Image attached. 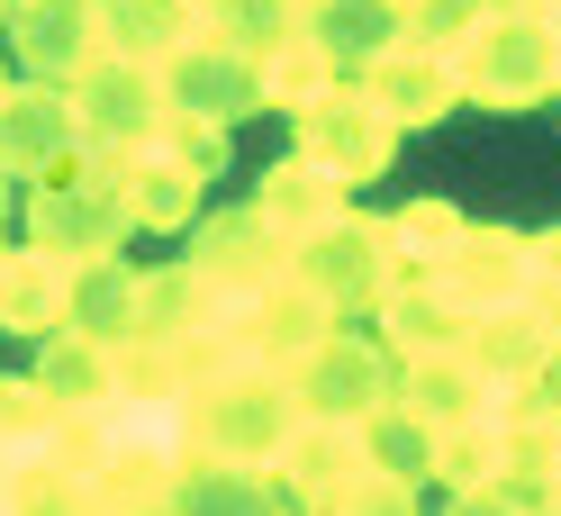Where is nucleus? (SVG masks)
<instances>
[{"mask_svg": "<svg viewBox=\"0 0 561 516\" xmlns=\"http://www.w3.org/2000/svg\"><path fill=\"white\" fill-rule=\"evenodd\" d=\"M299 426H308V408H299V390L280 381V371H227L218 390L191 399V444H199V462L280 471V454H290Z\"/></svg>", "mask_w": 561, "mask_h": 516, "instance_id": "nucleus-1", "label": "nucleus"}, {"mask_svg": "<svg viewBox=\"0 0 561 516\" xmlns=\"http://www.w3.org/2000/svg\"><path fill=\"white\" fill-rule=\"evenodd\" d=\"M73 118H82V163L118 172L127 154H146L154 136H163V118H172L163 73H154V64H136V55H100L91 73L73 82Z\"/></svg>", "mask_w": 561, "mask_h": 516, "instance_id": "nucleus-2", "label": "nucleus"}, {"mask_svg": "<svg viewBox=\"0 0 561 516\" xmlns=\"http://www.w3.org/2000/svg\"><path fill=\"white\" fill-rule=\"evenodd\" d=\"M290 282L327 308V318H371L380 299L399 290V272H390V227L363 218V209H344L327 236H308V245L290 254Z\"/></svg>", "mask_w": 561, "mask_h": 516, "instance_id": "nucleus-3", "label": "nucleus"}, {"mask_svg": "<svg viewBox=\"0 0 561 516\" xmlns=\"http://www.w3.org/2000/svg\"><path fill=\"white\" fill-rule=\"evenodd\" d=\"M290 136H299V163H318V172H335L344 191H363V182H380L390 172V154H399V118L380 110V100L363 91V82H335L327 100H308V110L290 118Z\"/></svg>", "mask_w": 561, "mask_h": 516, "instance_id": "nucleus-4", "label": "nucleus"}, {"mask_svg": "<svg viewBox=\"0 0 561 516\" xmlns=\"http://www.w3.org/2000/svg\"><path fill=\"white\" fill-rule=\"evenodd\" d=\"M462 64V100H480V110H535V100L561 91V37L543 19H480V37L453 55Z\"/></svg>", "mask_w": 561, "mask_h": 516, "instance_id": "nucleus-5", "label": "nucleus"}, {"mask_svg": "<svg viewBox=\"0 0 561 516\" xmlns=\"http://www.w3.org/2000/svg\"><path fill=\"white\" fill-rule=\"evenodd\" d=\"M127 236H136L127 199H118L110 172H91V163H73V172H55V182L27 191V245H46L64 263H110Z\"/></svg>", "mask_w": 561, "mask_h": 516, "instance_id": "nucleus-6", "label": "nucleus"}, {"mask_svg": "<svg viewBox=\"0 0 561 516\" xmlns=\"http://www.w3.org/2000/svg\"><path fill=\"white\" fill-rule=\"evenodd\" d=\"M290 390H299V408H308V417H354V426H371L380 408L399 399V363H390V344L327 326V335L299 354Z\"/></svg>", "mask_w": 561, "mask_h": 516, "instance_id": "nucleus-7", "label": "nucleus"}, {"mask_svg": "<svg viewBox=\"0 0 561 516\" xmlns=\"http://www.w3.org/2000/svg\"><path fill=\"white\" fill-rule=\"evenodd\" d=\"M327 326H335V318H327L299 282H272V290H254V299H227V318H218L236 371H280V381L299 371V354H308Z\"/></svg>", "mask_w": 561, "mask_h": 516, "instance_id": "nucleus-8", "label": "nucleus"}, {"mask_svg": "<svg viewBox=\"0 0 561 516\" xmlns=\"http://www.w3.org/2000/svg\"><path fill=\"white\" fill-rule=\"evenodd\" d=\"M82 163V118H73V91L55 82H10L0 91V172L10 182H55V172Z\"/></svg>", "mask_w": 561, "mask_h": 516, "instance_id": "nucleus-9", "label": "nucleus"}, {"mask_svg": "<svg viewBox=\"0 0 561 516\" xmlns=\"http://www.w3.org/2000/svg\"><path fill=\"white\" fill-rule=\"evenodd\" d=\"M0 37L19 46V73L27 82H55L73 91L100 55H110V27H100V0H19Z\"/></svg>", "mask_w": 561, "mask_h": 516, "instance_id": "nucleus-10", "label": "nucleus"}, {"mask_svg": "<svg viewBox=\"0 0 561 516\" xmlns=\"http://www.w3.org/2000/svg\"><path fill=\"white\" fill-rule=\"evenodd\" d=\"M453 354L480 371L489 399L516 390V381H543V371H552V308H535V299L480 308V318H462V344H453Z\"/></svg>", "mask_w": 561, "mask_h": 516, "instance_id": "nucleus-11", "label": "nucleus"}, {"mask_svg": "<svg viewBox=\"0 0 561 516\" xmlns=\"http://www.w3.org/2000/svg\"><path fill=\"white\" fill-rule=\"evenodd\" d=\"M163 100H172V118L236 127L244 110H263V64L208 37V46H191V55H172V64H163Z\"/></svg>", "mask_w": 561, "mask_h": 516, "instance_id": "nucleus-12", "label": "nucleus"}, {"mask_svg": "<svg viewBox=\"0 0 561 516\" xmlns=\"http://www.w3.org/2000/svg\"><path fill=\"white\" fill-rule=\"evenodd\" d=\"M363 91H371L399 127H435V118H453V110H462V64H453L444 46L399 37L390 55H371V64H363Z\"/></svg>", "mask_w": 561, "mask_h": 516, "instance_id": "nucleus-13", "label": "nucleus"}, {"mask_svg": "<svg viewBox=\"0 0 561 516\" xmlns=\"http://www.w3.org/2000/svg\"><path fill=\"white\" fill-rule=\"evenodd\" d=\"M191 263H199L227 299H254V290H272V282H290V245H280L254 209L199 218V227H191Z\"/></svg>", "mask_w": 561, "mask_h": 516, "instance_id": "nucleus-14", "label": "nucleus"}, {"mask_svg": "<svg viewBox=\"0 0 561 516\" xmlns=\"http://www.w3.org/2000/svg\"><path fill=\"white\" fill-rule=\"evenodd\" d=\"M435 290L462 308V318L525 299V236L516 227H462V236H453V254H444V272H435Z\"/></svg>", "mask_w": 561, "mask_h": 516, "instance_id": "nucleus-15", "label": "nucleus"}, {"mask_svg": "<svg viewBox=\"0 0 561 516\" xmlns=\"http://www.w3.org/2000/svg\"><path fill=\"white\" fill-rule=\"evenodd\" d=\"M280 480H290L299 507H327L335 490L371 480V426H354V417H308V426L290 435V454H280Z\"/></svg>", "mask_w": 561, "mask_h": 516, "instance_id": "nucleus-16", "label": "nucleus"}, {"mask_svg": "<svg viewBox=\"0 0 561 516\" xmlns=\"http://www.w3.org/2000/svg\"><path fill=\"white\" fill-rule=\"evenodd\" d=\"M244 209H254L272 236H280V245H308V236H327L344 209H354V199H344V182H335V172H318V163H299V154H280L272 172H263V191L254 199H244Z\"/></svg>", "mask_w": 561, "mask_h": 516, "instance_id": "nucleus-17", "label": "nucleus"}, {"mask_svg": "<svg viewBox=\"0 0 561 516\" xmlns=\"http://www.w3.org/2000/svg\"><path fill=\"white\" fill-rule=\"evenodd\" d=\"M73 282H82V263H64L46 245H0V326L10 335H55V326H73Z\"/></svg>", "mask_w": 561, "mask_h": 516, "instance_id": "nucleus-18", "label": "nucleus"}, {"mask_svg": "<svg viewBox=\"0 0 561 516\" xmlns=\"http://www.w3.org/2000/svg\"><path fill=\"white\" fill-rule=\"evenodd\" d=\"M91 172H100V163H91ZM110 182H118V199H127V218L146 227V236H182V227L199 218V172H191L182 154H172L163 136H154L146 154H127V163L110 172Z\"/></svg>", "mask_w": 561, "mask_h": 516, "instance_id": "nucleus-19", "label": "nucleus"}, {"mask_svg": "<svg viewBox=\"0 0 561 516\" xmlns=\"http://www.w3.org/2000/svg\"><path fill=\"white\" fill-rule=\"evenodd\" d=\"M100 27H110V55H136V64H163L208 46V0H100Z\"/></svg>", "mask_w": 561, "mask_h": 516, "instance_id": "nucleus-20", "label": "nucleus"}, {"mask_svg": "<svg viewBox=\"0 0 561 516\" xmlns=\"http://www.w3.org/2000/svg\"><path fill=\"white\" fill-rule=\"evenodd\" d=\"M172 507L182 516H308L280 471H244V462H191L172 480Z\"/></svg>", "mask_w": 561, "mask_h": 516, "instance_id": "nucleus-21", "label": "nucleus"}, {"mask_svg": "<svg viewBox=\"0 0 561 516\" xmlns=\"http://www.w3.org/2000/svg\"><path fill=\"white\" fill-rule=\"evenodd\" d=\"M37 390L55 408H110L118 399V344L110 335H82V326L37 335Z\"/></svg>", "mask_w": 561, "mask_h": 516, "instance_id": "nucleus-22", "label": "nucleus"}, {"mask_svg": "<svg viewBox=\"0 0 561 516\" xmlns=\"http://www.w3.org/2000/svg\"><path fill=\"white\" fill-rule=\"evenodd\" d=\"M380 318V344H390V363H416V354H453L462 344V308H453L435 282H399L390 299L371 308Z\"/></svg>", "mask_w": 561, "mask_h": 516, "instance_id": "nucleus-23", "label": "nucleus"}, {"mask_svg": "<svg viewBox=\"0 0 561 516\" xmlns=\"http://www.w3.org/2000/svg\"><path fill=\"white\" fill-rule=\"evenodd\" d=\"M218 318H227V290L199 263L146 272V318H136V335H218Z\"/></svg>", "mask_w": 561, "mask_h": 516, "instance_id": "nucleus-24", "label": "nucleus"}, {"mask_svg": "<svg viewBox=\"0 0 561 516\" xmlns=\"http://www.w3.org/2000/svg\"><path fill=\"white\" fill-rule=\"evenodd\" d=\"M408 37L390 0H308V46H327L335 64H371Z\"/></svg>", "mask_w": 561, "mask_h": 516, "instance_id": "nucleus-25", "label": "nucleus"}, {"mask_svg": "<svg viewBox=\"0 0 561 516\" xmlns=\"http://www.w3.org/2000/svg\"><path fill=\"white\" fill-rule=\"evenodd\" d=\"M399 408H416L435 426H462V417L489 408V390H480V371L462 354H416V363H399Z\"/></svg>", "mask_w": 561, "mask_h": 516, "instance_id": "nucleus-26", "label": "nucleus"}, {"mask_svg": "<svg viewBox=\"0 0 561 516\" xmlns=\"http://www.w3.org/2000/svg\"><path fill=\"white\" fill-rule=\"evenodd\" d=\"M380 227H390V272L399 282H435L444 254H453V236H462L471 218L453 209V199H408V209H390Z\"/></svg>", "mask_w": 561, "mask_h": 516, "instance_id": "nucleus-27", "label": "nucleus"}, {"mask_svg": "<svg viewBox=\"0 0 561 516\" xmlns=\"http://www.w3.org/2000/svg\"><path fill=\"white\" fill-rule=\"evenodd\" d=\"M136 318H146V272L136 263H82V282H73V326L82 335H110V344H127L136 335Z\"/></svg>", "mask_w": 561, "mask_h": 516, "instance_id": "nucleus-28", "label": "nucleus"}, {"mask_svg": "<svg viewBox=\"0 0 561 516\" xmlns=\"http://www.w3.org/2000/svg\"><path fill=\"white\" fill-rule=\"evenodd\" d=\"M371 471H380V480H408V490H426V480L444 471V426L390 399V408L371 417Z\"/></svg>", "mask_w": 561, "mask_h": 516, "instance_id": "nucleus-29", "label": "nucleus"}, {"mask_svg": "<svg viewBox=\"0 0 561 516\" xmlns=\"http://www.w3.org/2000/svg\"><path fill=\"white\" fill-rule=\"evenodd\" d=\"M208 37L263 64V55L308 37V0H208Z\"/></svg>", "mask_w": 561, "mask_h": 516, "instance_id": "nucleus-30", "label": "nucleus"}, {"mask_svg": "<svg viewBox=\"0 0 561 516\" xmlns=\"http://www.w3.org/2000/svg\"><path fill=\"white\" fill-rule=\"evenodd\" d=\"M55 417L64 408L37 390V371H0V462H27L55 444Z\"/></svg>", "mask_w": 561, "mask_h": 516, "instance_id": "nucleus-31", "label": "nucleus"}, {"mask_svg": "<svg viewBox=\"0 0 561 516\" xmlns=\"http://www.w3.org/2000/svg\"><path fill=\"white\" fill-rule=\"evenodd\" d=\"M335 82H344V64H335L327 46H308V37L280 46V55H263V110H290V118H299L308 100H327Z\"/></svg>", "mask_w": 561, "mask_h": 516, "instance_id": "nucleus-32", "label": "nucleus"}, {"mask_svg": "<svg viewBox=\"0 0 561 516\" xmlns=\"http://www.w3.org/2000/svg\"><path fill=\"white\" fill-rule=\"evenodd\" d=\"M435 480H453V490H499V417H462V426H444V471Z\"/></svg>", "mask_w": 561, "mask_h": 516, "instance_id": "nucleus-33", "label": "nucleus"}, {"mask_svg": "<svg viewBox=\"0 0 561 516\" xmlns=\"http://www.w3.org/2000/svg\"><path fill=\"white\" fill-rule=\"evenodd\" d=\"M480 19H489V0H408V10H399L408 37L416 46H444V55H462L480 37Z\"/></svg>", "mask_w": 561, "mask_h": 516, "instance_id": "nucleus-34", "label": "nucleus"}, {"mask_svg": "<svg viewBox=\"0 0 561 516\" xmlns=\"http://www.w3.org/2000/svg\"><path fill=\"white\" fill-rule=\"evenodd\" d=\"M308 516H416V490H408V480H354V490H335L327 507H308Z\"/></svg>", "mask_w": 561, "mask_h": 516, "instance_id": "nucleus-35", "label": "nucleus"}, {"mask_svg": "<svg viewBox=\"0 0 561 516\" xmlns=\"http://www.w3.org/2000/svg\"><path fill=\"white\" fill-rule=\"evenodd\" d=\"M227 136H236V127H208V118H163V146L182 154L199 182H218V172H227Z\"/></svg>", "mask_w": 561, "mask_h": 516, "instance_id": "nucleus-36", "label": "nucleus"}, {"mask_svg": "<svg viewBox=\"0 0 561 516\" xmlns=\"http://www.w3.org/2000/svg\"><path fill=\"white\" fill-rule=\"evenodd\" d=\"M91 516H182L154 480H91Z\"/></svg>", "mask_w": 561, "mask_h": 516, "instance_id": "nucleus-37", "label": "nucleus"}, {"mask_svg": "<svg viewBox=\"0 0 561 516\" xmlns=\"http://www.w3.org/2000/svg\"><path fill=\"white\" fill-rule=\"evenodd\" d=\"M525 299H535V308H561V227L525 236Z\"/></svg>", "mask_w": 561, "mask_h": 516, "instance_id": "nucleus-38", "label": "nucleus"}, {"mask_svg": "<svg viewBox=\"0 0 561 516\" xmlns=\"http://www.w3.org/2000/svg\"><path fill=\"white\" fill-rule=\"evenodd\" d=\"M444 516H525V498H507V490H453Z\"/></svg>", "mask_w": 561, "mask_h": 516, "instance_id": "nucleus-39", "label": "nucleus"}, {"mask_svg": "<svg viewBox=\"0 0 561 516\" xmlns=\"http://www.w3.org/2000/svg\"><path fill=\"white\" fill-rule=\"evenodd\" d=\"M10 199H19V191H10V172H0V227H10Z\"/></svg>", "mask_w": 561, "mask_h": 516, "instance_id": "nucleus-40", "label": "nucleus"}, {"mask_svg": "<svg viewBox=\"0 0 561 516\" xmlns=\"http://www.w3.org/2000/svg\"><path fill=\"white\" fill-rule=\"evenodd\" d=\"M543 27H552V37H561V0H543Z\"/></svg>", "mask_w": 561, "mask_h": 516, "instance_id": "nucleus-41", "label": "nucleus"}, {"mask_svg": "<svg viewBox=\"0 0 561 516\" xmlns=\"http://www.w3.org/2000/svg\"><path fill=\"white\" fill-rule=\"evenodd\" d=\"M552 371H561V308H552Z\"/></svg>", "mask_w": 561, "mask_h": 516, "instance_id": "nucleus-42", "label": "nucleus"}, {"mask_svg": "<svg viewBox=\"0 0 561 516\" xmlns=\"http://www.w3.org/2000/svg\"><path fill=\"white\" fill-rule=\"evenodd\" d=\"M525 516H561V498H543V507H525Z\"/></svg>", "mask_w": 561, "mask_h": 516, "instance_id": "nucleus-43", "label": "nucleus"}, {"mask_svg": "<svg viewBox=\"0 0 561 516\" xmlns=\"http://www.w3.org/2000/svg\"><path fill=\"white\" fill-rule=\"evenodd\" d=\"M552 498H561V454H552Z\"/></svg>", "mask_w": 561, "mask_h": 516, "instance_id": "nucleus-44", "label": "nucleus"}, {"mask_svg": "<svg viewBox=\"0 0 561 516\" xmlns=\"http://www.w3.org/2000/svg\"><path fill=\"white\" fill-rule=\"evenodd\" d=\"M0 27H10V0H0Z\"/></svg>", "mask_w": 561, "mask_h": 516, "instance_id": "nucleus-45", "label": "nucleus"}, {"mask_svg": "<svg viewBox=\"0 0 561 516\" xmlns=\"http://www.w3.org/2000/svg\"><path fill=\"white\" fill-rule=\"evenodd\" d=\"M390 10H408V0H390Z\"/></svg>", "mask_w": 561, "mask_h": 516, "instance_id": "nucleus-46", "label": "nucleus"}, {"mask_svg": "<svg viewBox=\"0 0 561 516\" xmlns=\"http://www.w3.org/2000/svg\"><path fill=\"white\" fill-rule=\"evenodd\" d=\"M0 91H10V73H0Z\"/></svg>", "mask_w": 561, "mask_h": 516, "instance_id": "nucleus-47", "label": "nucleus"}, {"mask_svg": "<svg viewBox=\"0 0 561 516\" xmlns=\"http://www.w3.org/2000/svg\"><path fill=\"white\" fill-rule=\"evenodd\" d=\"M10 10H19V0H10Z\"/></svg>", "mask_w": 561, "mask_h": 516, "instance_id": "nucleus-48", "label": "nucleus"}]
</instances>
